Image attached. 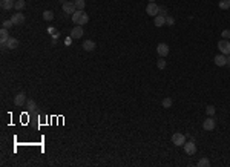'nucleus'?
Masks as SVG:
<instances>
[{
  "label": "nucleus",
  "instance_id": "nucleus-1",
  "mask_svg": "<svg viewBox=\"0 0 230 167\" xmlns=\"http://www.w3.org/2000/svg\"><path fill=\"white\" fill-rule=\"evenodd\" d=\"M218 49L221 51V54L228 55V54H230V40H225V39L219 40V42H218Z\"/></svg>",
  "mask_w": 230,
  "mask_h": 167
},
{
  "label": "nucleus",
  "instance_id": "nucleus-2",
  "mask_svg": "<svg viewBox=\"0 0 230 167\" xmlns=\"http://www.w3.org/2000/svg\"><path fill=\"white\" fill-rule=\"evenodd\" d=\"M172 143L175 144V146H178V147H181V146H184V143H186V136L183 135V133H173L172 135Z\"/></svg>",
  "mask_w": 230,
  "mask_h": 167
},
{
  "label": "nucleus",
  "instance_id": "nucleus-3",
  "mask_svg": "<svg viewBox=\"0 0 230 167\" xmlns=\"http://www.w3.org/2000/svg\"><path fill=\"white\" fill-rule=\"evenodd\" d=\"M146 13H147L149 16L155 17V16L160 14V6H158L157 3H149V5L146 6Z\"/></svg>",
  "mask_w": 230,
  "mask_h": 167
},
{
  "label": "nucleus",
  "instance_id": "nucleus-4",
  "mask_svg": "<svg viewBox=\"0 0 230 167\" xmlns=\"http://www.w3.org/2000/svg\"><path fill=\"white\" fill-rule=\"evenodd\" d=\"M184 152L187 153V155H195L196 153V146H195V143L193 141H189V143H184Z\"/></svg>",
  "mask_w": 230,
  "mask_h": 167
},
{
  "label": "nucleus",
  "instance_id": "nucleus-5",
  "mask_svg": "<svg viewBox=\"0 0 230 167\" xmlns=\"http://www.w3.org/2000/svg\"><path fill=\"white\" fill-rule=\"evenodd\" d=\"M215 126H216V123H215V120H213L212 117L206 118V121L202 123V127H204V130H207V132L213 130V129H215Z\"/></svg>",
  "mask_w": 230,
  "mask_h": 167
},
{
  "label": "nucleus",
  "instance_id": "nucleus-6",
  "mask_svg": "<svg viewBox=\"0 0 230 167\" xmlns=\"http://www.w3.org/2000/svg\"><path fill=\"white\" fill-rule=\"evenodd\" d=\"M157 52H158L160 57H166V55H169V46L166 43H160L157 46Z\"/></svg>",
  "mask_w": 230,
  "mask_h": 167
},
{
  "label": "nucleus",
  "instance_id": "nucleus-7",
  "mask_svg": "<svg viewBox=\"0 0 230 167\" xmlns=\"http://www.w3.org/2000/svg\"><path fill=\"white\" fill-rule=\"evenodd\" d=\"M63 11H65L66 14H74V13L77 11L75 3H74V2H66V3H63Z\"/></svg>",
  "mask_w": 230,
  "mask_h": 167
},
{
  "label": "nucleus",
  "instance_id": "nucleus-8",
  "mask_svg": "<svg viewBox=\"0 0 230 167\" xmlns=\"http://www.w3.org/2000/svg\"><path fill=\"white\" fill-rule=\"evenodd\" d=\"M11 20H13L14 25H23V23H25V16H23L22 13H16V14L11 17Z\"/></svg>",
  "mask_w": 230,
  "mask_h": 167
},
{
  "label": "nucleus",
  "instance_id": "nucleus-9",
  "mask_svg": "<svg viewBox=\"0 0 230 167\" xmlns=\"http://www.w3.org/2000/svg\"><path fill=\"white\" fill-rule=\"evenodd\" d=\"M71 37H72V39H81V37H83V26L77 25V26L71 31Z\"/></svg>",
  "mask_w": 230,
  "mask_h": 167
},
{
  "label": "nucleus",
  "instance_id": "nucleus-10",
  "mask_svg": "<svg viewBox=\"0 0 230 167\" xmlns=\"http://www.w3.org/2000/svg\"><path fill=\"white\" fill-rule=\"evenodd\" d=\"M215 65L216 66H225L227 65V55H224V54H219V55H216L215 57Z\"/></svg>",
  "mask_w": 230,
  "mask_h": 167
},
{
  "label": "nucleus",
  "instance_id": "nucleus-11",
  "mask_svg": "<svg viewBox=\"0 0 230 167\" xmlns=\"http://www.w3.org/2000/svg\"><path fill=\"white\" fill-rule=\"evenodd\" d=\"M25 103H26V97H25V94H17V95H16V98H14V104H16V106H19V107H22Z\"/></svg>",
  "mask_w": 230,
  "mask_h": 167
},
{
  "label": "nucleus",
  "instance_id": "nucleus-12",
  "mask_svg": "<svg viewBox=\"0 0 230 167\" xmlns=\"http://www.w3.org/2000/svg\"><path fill=\"white\" fill-rule=\"evenodd\" d=\"M6 48L8 49H17L19 48V40L14 39V37H9L8 42H6Z\"/></svg>",
  "mask_w": 230,
  "mask_h": 167
},
{
  "label": "nucleus",
  "instance_id": "nucleus-13",
  "mask_svg": "<svg viewBox=\"0 0 230 167\" xmlns=\"http://www.w3.org/2000/svg\"><path fill=\"white\" fill-rule=\"evenodd\" d=\"M83 49L87 51V52L94 51V49H95V42H94V40H84V42H83Z\"/></svg>",
  "mask_w": 230,
  "mask_h": 167
},
{
  "label": "nucleus",
  "instance_id": "nucleus-14",
  "mask_svg": "<svg viewBox=\"0 0 230 167\" xmlns=\"http://www.w3.org/2000/svg\"><path fill=\"white\" fill-rule=\"evenodd\" d=\"M14 5H16L14 0H2V9H5V11L13 9V8H14Z\"/></svg>",
  "mask_w": 230,
  "mask_h": 167
},
{
  "label": "nucleus",
  "instance_id": "nucleus-15",
  "mask_svg": "<svg viewBox=\"0 0 230 167\" xmlns=\"http://www.w3.org/2000/svg\"><path fill=\"white\" fill-rule=\"evenodd\" d=\"M155 25L160 28V26H164L166 25V16H161V14H158V16H155Z\"/></svg>",
  "mask_w": 230,
  "mask_h": 167
},
{
  "label": "nucleus",
  "instance_id": "nucleus-16",
  "mask_svg": "<svg viewBox=\"0 0 230 167\" xmlns=\"http://www.w3.org/2000/svg\"><path fill=\"white\" fill-rule=\"evenodd\" d=\"M219 9H230V0H221V2H219Z\"/></svg>",
  "mask_w": 230,
  "mask_h": 167
},
{
  "label": "nucleus",
  "instance_id": "nucleus-17",
  "mask_svg": "<svg viewBox=\"0 0 230 167\" xmlns=\"http://www.w3.org/2000/svg\"><path fill=\"white\" fill-rule=\"evenodd\" d=\"M81 14H83V11H75L74 14H72V22L75 23V25H78V20H80V17H81Z\"/></svg>",
  "mask_w": 230,
  "mask_h": 167
},
{
  "label": "nucleus",
  "instance_id": "nucleus-18",
  "mask_svg": "<svg viewBox=\"0 0 230 167\" xmlns=\"http://www.w3.org/2000/svg\"><path fill=\"white\" fill-rule=\"evenodd\" d=\"M74 3H75V8H77L78 11H83V9H84V0H74Z\"/></svg>",
  "mask_w": 230,
  "mask_h": 167
},
{
  "label": "nucleus",
  "instance_id": "nucleus-19",
  "mask_svg": "<svg viewBox=\"0 0 230 167\" xmlns=\"http://www.w3.org/2000/svg\"><path fill=\"white\" fill-rule=\"evenodd\" d=\"M25 0H17V2H16V5H14V8L17 9V11H22L23 8H25Z\"/></svg>",
  "mask_w": 230,
  "mask_h": 167
},
{
  "label": "nucleus",
  "instance_id": "nucleus-20",
  "mask_svg": "<svg viewBox=\"0 0 230 167\" xmlns=\"http://www.w3.org/2000/svg\"><path fill=\"white\" fill-rule=\"evenodd\" d=\"M87 22H89V16L83 13V14H81V17H80V20H78V25L81 26V25H86Z\"/></svg>",
  "mask_w": 230,
  "mask_h": 167
},
{
  "label": "nucleus",
  "instance_id": "nucleus-21",
  "mask_svg": "<svg viewBox=\"0 0 230 167\" xmlns=\"http://www.w3.org/2000/svg\"><path fill=\"white\" fill-rule=\"evenodd\" d=\"M26 109H28L29 112H32V110H35V109H37V104H35V101H32V100H29V101L26 103Z\"/></svg>",
  "mask_w": 230,
  "mask_h": 167
},
{
  "label": "nucleus",
  "instance_id": "nucleus-22",
  "mask_svg": "<svg viewBox=\"0 0 230 167\" xmlns=\"http://www.w3.org/2000/svg\"><path fill=\"white\" fill-rule=\"evenodd\" d=\"M209 165H210V161L207 158H201L198 161V167H209Z\"/></svg>",
  "mask_w": 230,
  "mask_h": 167
},
{
  "label": "nucleus",
  "instance_id": "nucleus-23",
  "mask_svg": "<svg viewBox=\"0 0 230 167\" xmlns=\"http://www.w3.org/2000/svg\"><path fill=\"white\" fill-rule=\"evenodd\" d=\"M43 19H45L46 22H51V20L54 19V14H52V11H45V13H43Z\"/></svg>",
  "mask_w": 230,
  "mask_h": 167
},
{
  "label": "nucleus",
  "instance_id": "nucleus-24",
  "mask_svg": "<svg viewBox=\"0 0 230 167\" xmlns=\"http://www.w3.org/2000/svg\"><path fill=\"white\" fill-rule=\"evenodd\" d=\"M163 107H164V109L172 107V98H169V97H167V98H164V100H163Z\"/></svg>",
  "mask_w": 230,
  "mask_h": 167
},
{
  "label": "nucleus",
  "instance_id": "nucleus-25",
  "mask_svg": "<svg viewBox=\"0 0 230 167\" xmlns=\"http://www.w3.org/2000/svg\"><path fill=\"white\" fill-rule=\"evenodd\" d=\"M157 68H158V69H164V68H166V60H164V57H161V58L157 61Z\"/></svg>",
  "mask_w": 230,
  "mask_h": 167
},
{
  "label": "nucleus",
  "instance_id": "nucleus-26",
  "mask_svg": "<svg viewBox=\"0 0 230 167\" xmlns=\"http://www.w3.org/2000/svg\"><path fill=\"white\" fill-rule=\"evenodd\" d=\"M215 112H216V109H215L213 106H207V107H206V113H207L209 117H213Z\"/></svg>",
  "mask_w": 230,
  "mask_h": 167
},
{
  "label": "nucleus",
  "instance_id": "nucleus-27",
  "mask_svg": "<svg viewBox=\"0 0 230 167\" xmlns=\"http://www.w3.org/2000/svg\"><path fill=\"white\" fill-rule=\"evenodd\" d=\"M166 25L173 26V25H175V19H173V17H170V16H166Z\"/></svg>",
  "mask_w": 230,
  "mask_h": 167
},
{
  "label": "nucleus",
  "instance_id": "nucleus-28",
  "mask_svg": "<svg viewBox=\"0 0 230 167\" xmlns=\"http://www.w3.org/2000/svg\"><path fill=\"white\" fill-rule=\"evenodd\" d=\"M221 37L225 39V40H228V39H230V29H224V31L221 32Z\"/></svg>",
  "mask_w": 230,
  "mask_h": 167
},
{
  "label": "nucleus",
  "instance_id": "nucleus-29",
  "mask_svg": "<svg viewBox=\"0 0 230 167\" xmlns=\"http://www.w3.org/2000/svg\"><path fill=\"white\" fill-rule=\"evenodd\" d=\"M2 26L8 29V28H11V26H14V23H13V20H5V22L2 23Z\"/></svg>",
  "mask_w": 230,
  "mask_h": 167
},
{
  "label": "nucleus",
  "instance_id": "nucleus-30",
  "mask_svg": "<svg viewBox=\"0 0 230 167\" xmlns=\"http://www.w3.org/2000/svg\"><path fill=\"white\" fill-rule=\"evenodd\" d=\"M166 13H167V9H166L164 6H160V14H161V16H166Z\"/></svg>",
  "mask_w": 230,
  "mask_h": 167
},
{
  "label": "nucleus",
  "instance_id": "nucleus-31",
  "mask_svg": "<svg viewBox=\"0 0 230 167\" xmlns=\"http://www.w3.org/2000/svg\"><path fill=\"white\" fill-rule=\"evenodd\" d=\"M149 3H155V0H149Z\"/></svg>",
  "mask_w": 230,
  "mask_h": 167
}]
</instances>
